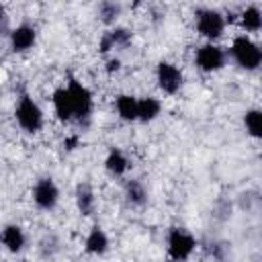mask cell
Here are the masks:
<instances>
[{"mask_svg":"<svg viewBox=\"0 0 262 262\" xmlns=\"http://www.w3.org/2000/svg\"><path fill=\"white\" fill-rule=\"evenodd\" d=\"M231 57L235 59V63L242 68V70H248V72H254L258 70L260 61H262V51L260 47L246 35H239L233 39L231 43Z\"/></svg>","mask_w":262,"mask_h":262,"instance_id":"1","label":"cell"},{"mask_svg":"<svg viewBox=\"0 0 262 262\" xmlns=\"http://www.w3.org/2000/svg\"><path fill=\"white\" fill-rule=\"evenodd\" d=\"M14 117H16V123L20 125V129L27 131V133H37L43 127V111L27 94L20 96V100L14 108Z\"/></svg>","mask_w":262,"mask_h":262,"instance_id":"2","label":"cell"},{"mask_svg":"<svg viewBox=\"0 0 262 262\" xmlns=\"http://www.w3.org/2000/svg\"><path fill=\"white\" fill-rule=\"evenodd\" d=\"M194 248H196V239L186 229H180V227L170 229V233H168V256H170V260L184 262L192 256Z\"/></svg>","mask_w":262,"mask_h":262,"instance_id":"3","label":"cell"},{"mask_svg":"<svg viewBox=\"0 0 262 262\" xmlns=\"http://www.w3.org/2000/svg\"><path fill=\"white\" fill-rule=\"evenodd\" d=\"M196 31L209 41L219 39L225 31V16L219 10L201 8V10H196Z\"/></svg>","mask_w":262,"mask_h":262,"instance_id":"4","label":"cell"},{"mask_svg":"<svg viewBox=\"0 0 262 262\" xmlns=\"http://www.w3.org/2000/svg\"><path fill=\"white\" fill-rule=\"evenodd\" d=\"M68 94H70V102H72V113H74V119H88L90 113H92V92L80 84L78 80H70L68 86H66Z\"/></svg>","mask_w":262,"mask_h":262,"instance_id":"5","label":"cell"},{"mask_svg":"<svg viewBox=\"0 0 262 262\" xmlns=\"http://www.w3.org/2000/svg\"><path fill=\"white\" fill-rule=\"evenodd\" d=\"M156 80H158V86L164 94H176L184 84V76H182L180 68L172 61H160L158 63Z\"/></svg>","mask_w":262,"mask_h":262,"instance_id":"6","label":"cell"},{"mask_svg":"<svg viewBox=\"0 0 262 262\" xmlns=\"http://www.w3.org/2000/svg\"><path fill=\"white\" fill-rule=\"evenodd\" d=\"M33 201L39 209L43 211H51L55 209L57 201H59V188L55 184L53 178L45 176V178H39L33 186Z\"/></svg>","mask_w":262,"mask_h":262,"instance_id":"7","label":"cell"},{"mask_svg":"<svg viewBox=\"0 0 262 262\" xmlns=\"http://www.w3.org/2000/svg\"><path fill=\"white\" fill-rule=\"evenodd\" d=\"M194 63L199 66L201 72H217L225 66V51L219 47V45H213V43H205L196 49V55H194Z\"/></svg>","mask_w":262,"mask_h":262,"instance_id":"8","label":"cell"},{"mask_svg":"<svg viewBox=\"0 0 262 262\" xmlns=\"http://www.w3.org/2000/svg\"><path fill=\"white\" fill-rule=\"evenodd\" d=\"M35 41H37V31H35V27H31L27 23H23L10 31V47L16 53L29 51L35 45Z\"/></svg>","mask_w":262,"mask_h":262,"instance_id":"9","label":"cell"},{"mask_svg":"<svg viewBox=\"0 0 262 262\" xmlns=\"http://www.w3.org/2000/svg\"><path fill=\"white\" fill-rule=\"evenodd\" d=\"M0 242H2V246L8 252L18 254V252H23V248L27 244V235H25V231H23L20 225H6L0 231Z\"/></svg>","mask_w":262,"mask_h":262,"instance_id":"10","label":"cell"},{"mask_svg":"<svg viewBox=\"0 0 262 262\" xmlns=\"http://www.w3.org/2000/svg\"><path fill=\"white\" fill-rule=\"evenodd\" d=\"M84 250H86V254H92V256H102V254H106V250H108V235L104 233L102 227L94 225V227L88 231V235H86V239H84Z\"/></svg>","mask_w":262,"mask_h":262,"instance_id":"11","label":"cell"},{"mask_svg":"<svg viewBox=\"0 0 262 262\" xmlns=\"http://www.w3.org/2000/svg\"><path fill=\"white\" fill-rule=\"evenodd\" d=\"M129 41H131V33L123 27H115V29H111L102 35V39L98 43V49H100V53H106L115 47H125Z\"/></svg>","mask_w":262,"mask_h":262,"instance_id":"12","label":"cell"},{"mask_svg":"<svg viewBox=\"0 0 262 262\" xmlns=\"http://www.w3.org/2000/svg\"><path fill=\"white\" fill-rule=\"evenodd\" d=\"M51 100H53V111H55V115H57V119H59V121H63V123H66V121H72V119H74L72 102H70V94H68L66 86L55 88V90H53Z\"/></svg>","mask_w":262,"mask_h":262,"instance_id":"13","label":"cell"},{"mask_svg":"<svg viewBox=\"0 0 262 262\" xmlns=\"http://www.w3.org/2000/svg\"><path fill=\"white\" fill-rule=\"evenodd\" d=\"M76 207L82 215H92L94 213L96 199H94V190L88 182H80L76 186Z\"/></svg>","mask_w":262,"mask_h":262,"instance_id":"14","label":"cell"},{"mask_svg":"<svg viewBox=\"0 0 262 262\" xmlns=\"http://www.w3.org/2000/svg\"><path fill=\"white\" fill-rule=\"evenodd\" d=\"M160 111H162V104L158 98H154V96L137 98V121L149 123L160 115Z\"/></svg>","mask_w":262,"mask_h":262,"instance_id":"15","label":"cell"},{"mask_svg":"<svg viewBox=\"0 0 262 262\" xmlns=\"http://www.w3.org/2000/svg\"><path fill=\"white\" fill-rule=\"evenodd\" d=\"M104 168H106V172H111L113 176H123V174L127 172V168H129V160H127V156H125L121 149L113 147V149L108 151L106 160H104Z\"/></svg>","mask_w":262,"mask_h":262,"instance_id":"16","label":"cell"},{"mask_svg":"<svg viewBox=\"0 0 262 262\" xmlns=\"http://www.w3.org/2000/svg\"><path fill=\"white\" fill-rule=\"evenodd\" d=\"M117 113L123 121H137V98L131 94H119L115 100Z\"/></svg>","mask_w":262,"mask_h":262,"instance_id":"17","label":"cell"},{"mask_svg":"<svg viewBox=\"0 0 262 262\" xmlns=\"http://www.w3.org/2000/svg\"><path fill=\"white\" fill-rule=\"evenodd\" d=\"M125 196L135 207H143L147 203V190L139 180H127L125 182Z\"/></svg>","mask_w":262,"mask_h":262,"instance_id":"18","label":"cell"},{"mask_svg":"<svg viewBox=\"0 0 262 262\" xmlns=\"http://www.w3.org/2000/svg\"><path fill=\"white\" fill-rule=\"evenodd\" d=\"M239 23H242V27H244L246 31H250V33L260 31V29H262V12H260V8H258V6H248V8L239 14Z\"/></svg>","mask_w":262,"mask_h":262,"instance_id":"19","label":"cell"},{"mask_svg":"<svg viewBox=\"0 0 262 262\" xmlns=\"http://www.w3.org/2000/svg\"><path fill=\"white\" fill-rule=\"evenodd\" d=\"M244 127L250 137L260 139L262 137V113L258 108H250L244 113Z\"/></svg>","mask_w":262,"mask_h":262,"instance_id":"20","label":"cell"},{"mask_svg":"<svg viewBox=\"0 0 262 262\" xmlns=\"http://www.w3.org/2000/svg\"><path fill=\"white\" fill-rule=\"evenodd\" d=\"M119 14H121V6L117 2H102L98 6V16L104 25H113Z\"/></svg>","mask_w":262,"mask_h":262,"instance_id":"21","label":"cell"},{"mask_svg":"<svg viewBox=\"0 0 262 262\" xmlns=\"http://www.w3.org/2000/svg\"><path fill=\"white\" fill-rule=\"evenodd\" d=\"M119 68H121V61H119L117 57H113V59H108V61H106V72H108V74L117 72Z\"/></svg>","mask_w":262,"mask_h":262,"instance_id":"22","label":"cell"},{"mask_svg":"<svg viewBox=\"0 0 262 262\" xmlns=\"http://www.w3.org/2000/svg\"><path fill=\"white\" fill-rule=\"evenodd\" d=\"M63 145H66L68 149H74V147L78 145V137H68V139L63 141Z\"/></svg>","mask_w":262,"mask_h":262,"instance_id":"23","label":"cell"}]
</instances>
